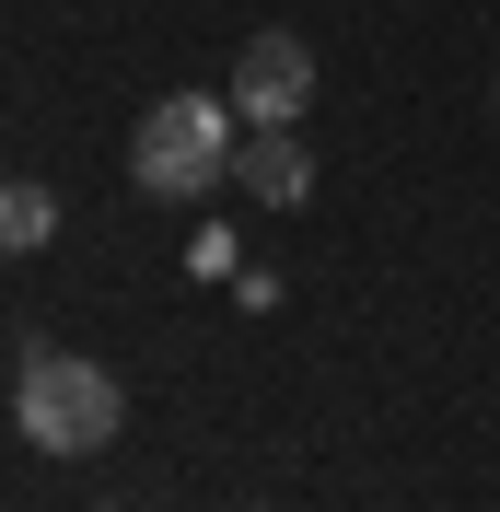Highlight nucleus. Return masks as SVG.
I'll use <instances>...</instances> for the list:
<instances>
[{
    "label": "nucleus",
    "instance_id": "obj_1",
    "mask_svg": "<svg viewBox=\"0 0 500 512\" xmlns=\"http://www.w3.org/2000/svg\"><path fill=\"white\" fill-rule=\"evenodd\" d=\"M12 419H24L35 454H105L128 431V384L82 350H35L24 384H12Z\"/></svg>",
    "mask_w": 500,
    "mask_h": 512
},
{
    "label": "nucleus",
    "instance_id": "obj_2",
    "mask_svg": "<svg viewBox=\"0 0 500 512\" xmlns=\"http://www.w3.org/2000/svg\"><path fill=\"white\" fill-rule=\"evenodd\" d=\"M128 175L152 198H210L233 175V105L221 94H163L140 117V140H128Z\"/></svg>",
    "mask_w": 500,
    "mask_h": 512
},
{
    "label": "nucleus",
    "instance_id": "obj_3",
    "mask_svg": "<svg viewBox=\"0 0 500 512\" xmlns=\"http://www.w3.org/2000/svg\"><path fill=\"white\" fill-rule=\"evenodd\" d=\"M314 105V47L303 35H245V59H233V117L245 128H291Z\"/></svg>",
    "mask_w": 500,
    "mask_h": 512
},
{
    "label": "nucleus",
    "instance_id": "obj_4",
    "mask_svg": "<svg viewBox=\"0 0 500 512\" xmlns=\"http://www.w3.org/2000/svg\"><path fill=\"white\" fill-rule=\"evenodd\" d=\"M233 187L268 198V210H303L314 198V152L291 140V128H245V140H233Z\"/></svg>",
    "mask_w": 500,
    "mask_h": 512
},
{
    "label": "nucleus",
    "instance_id": "obj_5",
    "mask_svg": "<svg viewBox=\"0 0 500 512\" xmlns=\"http://www.w3.org/2000/svg\"><path fill=\"white\" fill-rule=\"evenodd\" d=\"M47 233H59V198L47 187H0V256H35Z\"/></svg>",
    "mask_w": 500,
    "mask_h": 512
},
{
    "label": "nucleus",
    "instance_id": "obj_6",
    "mask_svg": "<svg viewBox=\"0 0 500 512\" xmlns=\"http://www.w3.org/2000/svg\"><path fill=\"white\" fill-rule=\"evenodd\" d=\"M489 117H500V82H489Z\"/></svg>",
    "mask_w": 500,
    "mask_h": 512
},
{
    "label": "nucleus",
    "instance_id": "obj_7",
    "mask_svg": "<svg viewBox=\"0 0 500 512\" xmlns=\"http://www.w3.org/2000/svg\"><path fill=\"white\" fill-rule=\"evenodd\" d=\"M105 512H117V501H105Z\"/></svg>",
    "mask_w": 500,
    "mask_h": 512
}]
</instances>
